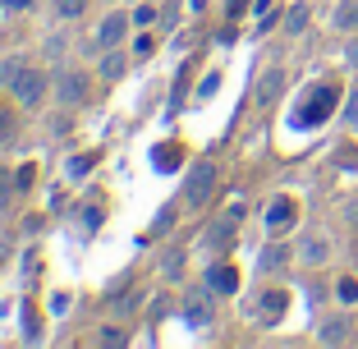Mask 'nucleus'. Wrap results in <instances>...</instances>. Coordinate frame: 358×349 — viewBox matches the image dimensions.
I'll list each match as a JSON object with an SVG mask.
<instances>
[{
    "label": "nucleus",
    "mask_w": 358,
    "mask_h": 349,
    "mask_svg": "<svg viewBox=\"0 0 358 349\" xmlns=\"http://www.w3.org/2000/svg\"><path fill=\"white\" fill-rule=\"evenodd\" d=\"M211 189H216V166H211V161H198V166L189 170V180H184V202H189V207H202V202L211 198Z\"/></svg>",
    "instance_id": "1"
},
{
    "label": "nucleus",
    "mask_w": 358,
    "mask_h": 349,
    "mask_svg": "<svg viewBox=\"0 0 358 349\" xmlns=\"http://www.w3.org/2000/svg\"><path fill=\"white\" fill-rule=\"evenodd\" d=\"M55 101H60L64 111H78L87 101V78L74 74V69H64V74H55Z\"/></svg>",
    "instance_id": "2"
},
{
    "label": "nucleus",
    "mask_w": 358,
    "mask_h": 349,
    "mask_svg": "<svg viewBox=\"0 0 358 349\" xmlns=\"http://www.w3.org/2000/svg\"><path fill=\"white\" fill-rule=\"evenodd\" d=\"M211 294H216L211 285L184 294V318H189V327H211V322H216V304H211Z\"/></svg>",
    "instance_id": "3"
},
{
    "label": "nucleus",
    "mask_w": 358,
    "mask_h": 349,
    "mask_svg": "<svg viewBox=\"0 0 358 349\" xmlns=\"http://www.w3.org/2000/svg\"><path fill=\"white\" fill-rule=\"evenodd\" d=\"M42 97H46V69H23V78L19 83H14V101H19V106H42Z\"/></svg>",
    "instance_id": "4"
},
{
    "label": "nucleus",
    "mask_w": 358,
    "mask_h": 349,
    "mask_svg": "<svg viewBox=\"0 0 358 349\" xmlns=\"http://www.w3.org/2000/svg\"><path fill=\"white\" fill-rule=\"evenodd\" d=\"M294 253H299V262H303V266H322V262L331 257V239H327L322 230H308L303 239H299Z\"/></svg>",
    "instance_id": "5"
},
{
    "label": "nucleus",
    "mask_w": 358,
    "mask_h": 349,
    "mask_svg": "<svg viewBox=\"0 0 358 349\" xmlns=\"http://www.w3.org/2000/svg\"><path fill=\"white\" fill-rule=\"evenodd\" d=\"M129 23H134L129 14L110 10V14L101 19V28H96V46H101V51H106V46H120V42H124V32H129Z\"/></svg>",
    "instance_id": "6"
},
{
    "label": "nucleus",
    "mask_w": 358,
    "mask_h": 349,
    "mask_svg": "<svg viewBox=\"0 0 358 349\" xmlns=\"http://www.w3.org/2000/svg\"><path fill=\"white\" fill-rule=\"evenodd\" d=\"M354 322L349 318H322V327H317V340H322V345H349V340H354Z\"/></svg>",
    "instance_id": "7"
},
{
    "label": "nucleus",
    "mask_w": 358,
    "mask_h": 349,
    "mask_svg": "<svg viewBox=\"0 0 358 349\" xmlns=\"http://www.w3.org/2000/svg\"><path fill=\"white\" fill-rule=\"evenodd\" d=\"M234 225H239V207H234V212H225L221 221L207 230V248H225V243H234Z\"/></svg>",
    "instance_id": "8"
},
{
    "label": "nucleus",
    "mask_w": 358,
    "mask_h": 349,
    "mask_svg": "<svg viewBox=\"0 0 358 349\" xmlns=\"http://www.w3.org/2000/svg\"><path fill=\"white\" fill-rule=\"evenodd\" d=\"M266 230H285V225H294V198H275L271 207H266Z\"/></svg>",
    "instance_id": "9"
},
{
    "label": "nucleus",
    "mask_w": 358,
    "mask_h": 349,
    "mask_svg": "<svg viewBox=\"0 0 358 349\" xmlns=\"http://www.w3.org/2000/svg\"><path fill=\"white\" fill-rule=\"evenodd\" d=\"M207 285L216 290V294H234V290H239V271H234V266H225V262H216L207 271Z\"/></svg>",
    "instance_id": "10"
},
{
    "label": "nucleus",
    "mask_w": 358,
    "mask_h": 349,
    "mask_svg": "<svg viewBox=\"0 0 358 349\" xmlns=\"http://www.w3.org/2000/svg\"><path fill=\"white\" fill-rule=\"evenodd\" d=\"M124 69H129V55L115 51V46H106V55H101V78H106V83H120V78H124Z\"/></svg>",
    "instance_id": "11"
},
{
    "label": "nucleus",
    "mask_w": 358,
    "mask_h": 349,
    "mask_svg": "<svg viewBox=\"0 0 358 349\" xmlns=\"http://www.w3.org/2000/svg\"><path fill=\"white\" fill-rule=\"evenodd\" d=\"M331 106H336V92H331V87H317L313 92V101H308V124H317V120H327L331 115Z\"/></svg>",
    "instance_id": "12"
},
{
    "label": "nucleus",
    "mask_w": 358,
    "mask_h": 349,
    "mask_svg": "<svg viewBox=\"0 0 358 349\" xmlns=\"http://www.w3.org/2000/svg\"><path fill=\"white\" fill-rule=\"evenodd\" d=\"M331 28L336 32H354L358 28V0H340L336 14H331Z\"/></svg>",
    "instance_id": "13"
},
{
    "label": "nucleus",
    "mask_w": 358,
    "mask_h": 349,
    "mask_svg": "<svg viewBox=\"0 0 358 349\" xmlns=\"http://www.w3.org/2000/svg\"><path fill=\"white\" fill-rule=\"evenodd\" d=\"M285 313V290H266L262 294V322H275Z\"/></svg>",
    "instance_id": "14"
},
{
    "label": "nucleus",
    "mask_w": 358,
    "mask_h": 349,
    "mask_svg": "<svg viewBox=\"0 0 358 349\" xmlns=\"http://www.w3.org/2000/svg\"><path fill=\"white\" fill-rule=\"evenodd\" d=\"M280 83H285V69H271V74L262 78V87H257V97H262V101H275V97H280Z\"/></svg>",
    "instance_id": "15"
},
{
    "label": "nucleus",
    "mask_w": 358,
    "mask_h": 349,
    "mask_svg": "<svg viewBox=\"0 0 358 349\" xmlns=\"http://www.w3.org/2000/svg\"><path fill=\"white\" fill-rule=\"evenodd\" d=\"M23 69H28L23 60H5V64H0V87H10V92H14V83L23 78Z\"/></svg>",
    "instance_id": "16"
},
{
    "label": "nucleus",
    "mask_w": 358,
    "mask_h": 349,
    "mask_svg": "<svg viewBox=\"0 0 358 349\" xmlns=\"http://www.w3.org/2000/svg\"><path fill=\"white\" fill-rule=\"evenodd\" d=\"M285 262H289V248H280V243H271V248L262 253V271H280Z\"/></svg>",
    "instance_id": "17"
},
{
    "label": "nucleus",
    "mask_w": 358,
    "mask_h": 349,
    "mask_svg": "<svg viewBox=\"0 0 358 349\" xmlns=\"http://www.w3.org/2000/svg\"><path fill=\"white\" fill-rule=\"evenodd\" d=\"M303 28H308V5H294V10L285 14V32H289V37H299Z\"/></svg>",
    "instance_id": "18"
},
{
    "label": "nucleus",
    "mask_w": 358,
    "mask_h": 349,
    "mask_svg": "<svg viewBox=\"0 0 358 349\" xmlns=\"http://www.w3.org/2000/svg\"><path fill=\"white\" fill-rule=\"evenodd\" d=\"M14 175L10 170H0V216H10V202H14V189H19V184H10Z\"/></svg>",
    "instance_id": "19"
},
{
    "label": "nucleus",
    "mask_w": 358,
    "mask_h": 349,
    "mask_svg": "<svg viewBox=\"0 0 358 349\" xmlns=\"http://www.w3.org/2000/svg\"><path fill=\"white\" fill-rule=\"evenodd\" d=\"M51 10L60 14V19H78V14L87 10V0H51Z\"/></svg>",
    "instance_id": "20"
},
{
    "label": "nucleus",
    "mask_w": 358,
    "mask_h": 349,
    "mask_svg": "<svg viewBox=\"0 0 358 349\" xmlns=\"http://www.w3.org/2000/svg\"><path fill=\"white\" fill-rule=\"evenodd\" d=\"M87 170H92V157H74L69 166H64V175H69V180H83Z\"/></svg>",
    "instance_id": "21"
},
{
    "label": "nucleus",
    "mask_w": 358,
    "mask_h": 349,
    "mask_svg": "<svg viewBox=\"0 0 358 349\" xmlns=\"http://www.w3.org/2000/svg\"><path fill=\"white\" fill-rule=\"evenodd\" d=\"M170 225H175V207H161V212H157V221H152V230H157V234H166Z\"/></svg>",
    "instance_id": "22"
},
{
    "label": "nucleus",
    "mask_w": 358,
    "mask_h": 349,
    "mask_svg": "<svg viewBox=\"0 0 358 349\" xmlns=\"http://www.w3.org/2000/svg\"><path fill=\"white\" fill-rule=\"evenodd\" d=\"M336 294H340V304H354V299H358V280H340Z\"/></svg>",
    "instance_id": "23"
},
{
    "label": "nucleus",
    "mask_w": 358,
    "mask_h": 349,
    "mask_svg": "<svg viewBox=\"0 0 358 349\" xmlns=\"http://www.w3.org/2000/svg\"><path fill=\"white\" fill-rule=\"evenodd\" d=\"M184 271V253L179 248H170V257H166V276H179Z\"/></svg>",
    "instance_id": "24"
},
{
    "label": "nucleus",
    "mask_w": 358,
    "mask_h": 349,
    "mask_svg": "<svg viewBox=\"0 0 358 349\" xmlns=\"http://www.w3.org/2000/svg\"><path fill=\"white\" fill-rule=\"evenodd\" d=\"M216 87H221V74H207V78H202V83H198V97H211V92H216Z\"/></svg>",
    "instance_id": "25"
},
{
    "label": "nucleus",
    "mask_w": 358,
    "mask_h": 349,
    "mask_svg": "<svg viewBox=\"0 0 358 349\" xmlns=\"http://www.w3.org/2000/svg\"><path fill=\"white\" fill-rule=\"evenodd\" d=\"M345 124H349V129H358V92L349 97V106H345Z\"/></svg>",
    "instance_id": "26"
},
{
    "label": "nucleus",
    "mask_w": 358,
    "mask_h": 349,
    "mask_svg": "<svg viewBox=\"0 0 358 349\" xmlns=\"http://www.w3.org/2000/svg\"><path fill=\"white\" fill-rule=\"evenodd\" d=\"M10 138H14V120H10V115H0V148H5Z\"/></svg>",
    "instance_id": "27"
},
{
    "label": "nucleus",
    "mask_w": 358,
    "mask_h": 349,
    "mask_svg": "<svg viewBox=\"0 0 358 349\" xmlns=\"http://www.w3.org/2000/svg\"><path fill=\"white\" fill-rule=\"evenodd\" d=\"M101 345H124V331H115V327H106V331H101Z\"/></svg>",
    "instance_id": "28"
},
{
    "label": "nucleus",
    "mask_w": 358,
    "mask_h": 349,
    "mask_svg": "<svg viewBox=\"0 0 358 349\" xmlns=\"http://www.w3.org/2000/svg\"><path fill=\"white\" fill-rule=\"evenodd\" d=\"M134 23H143V28H148V23H157V10H152V5H143V10L134 14Z\"/></svg>",
    "instance_id": "29"
},
{
    "label": "nucleus",
    "mask_w": 358,
    "mask_h": 349,
    "mask_svg": "<svg viewBox=\"0 0 358 349\" xmlns=\"http://www.w3.org/2000/svg\"><path fill=\"white\" fill-rule=\"evenodd\" d=\"M28 5H32V0H0V10H5V14H14V10H28Z\"/></svg>",
    "instance_id": "30"
},
{
    "label": "nucleus",
    "mask_w": 358,
    "mask_h": 349,
    "mask_svg": "<svg viewBox=\"0 0 358 349\" xmlns=\"http://www.w3.org/2000/svg\"><path fill=\"white\" fill-rule=\"evenodd\" d=\"M175 161H179V152H175V148H166V152L157 157V166H175Z\"/></svg>",
    "instance_id": "31"
},
{
    "label": "nucleus",
    "mask_w": 358,
    "mask_h": 349,
    "mask_svg": "<svg viewBox=\"0 0 358 349\" xmlns=\"http://www.w3.org/2000/svg\"><path fill=\"white\" fill-rule=\"evenodd\" d=\"M5 262H10V243L0 239V271H5Z\"/></svg>",
    "instance_id": "32"
},
{
    "label": "nucleus",
    "mask_w": 358,
    "mask_h": 349,
    "mask_svg": "<svg viewBox=\"0 0 358 349\" xmlns=\"http://www.w3.org/2000/svg\"><path fill=\"white\" fill-rule=\"evenodd\" d=\"M349 64H358V42H349Z\"/></svg>",
    "instance_id": "33"
}]
</instances>
